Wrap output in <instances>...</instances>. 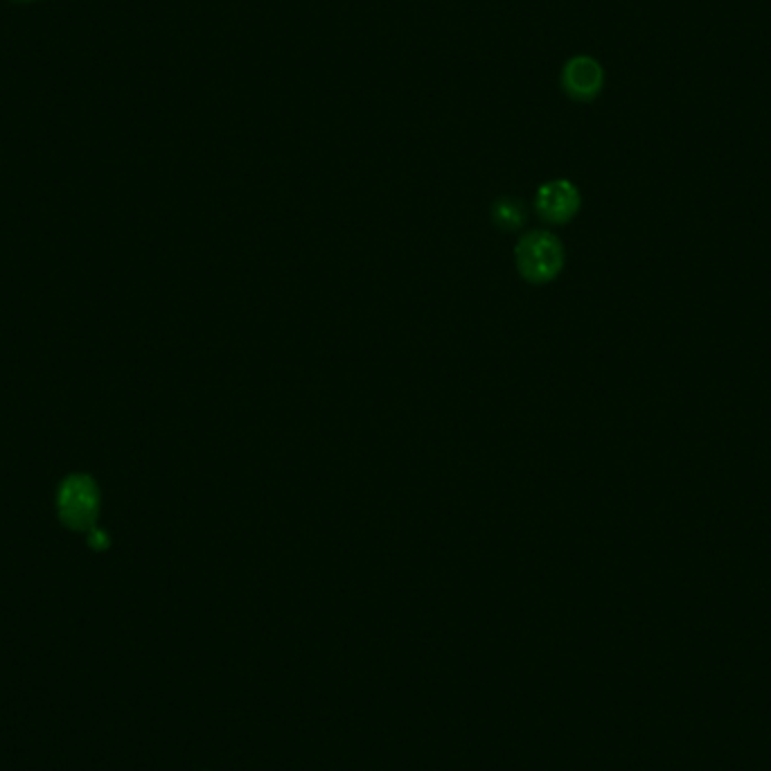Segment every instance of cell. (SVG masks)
Wrapping results in <instances>:
<instances>
[{
  "label": "cell",
  "mask_w": 771,
  "mask_h": 771,
  "mask_svg": "<svg viewBox=\"0 0 771 771\" xmlns=\"http://www.w3.org/2000/svg\"><path fill=\"white\" fill-rule=\"evenodd\" d=\"M515 257L521 275L530 282H548L564 266V248L548 231H533L521 237Z\"/></svg>",
  "instance_id": "cell-1"
},
{
  "label": "cell",
  "mask_w": 771,
  "mask_h": 771,
  "mask_svg": "<svg viewBox=\"0 0 771 771\" xmlns=\"http://www.w3.org/2000/svg\"><path fill=\"white\" fill-rule=\"evenodd\" d=\"M98 488L86 476H70L59 490V515L72 530H90L98 517Z\"/></svg>",
  "instance_id": "cell-2"
},
{
  "label": "cell",
  "mask_w": 771,
  "mask_h": 771,
  "mask_svg": "<svg viewBox=\"0 0 771 771\" xmlns=\"http://www.w3.org/2000/svg\"><path fill=\"white\" fill-rule=\"evenodd\" d=\"M605 84L603 66L587 55H577L564 64L562 86L577 103H592L598 98Z\"/></svg>",
  "instance_id": "cell-3"
},
{
  "label": "cell",
  "mask_w": 771,
  "mask_h": 771,
  "mask_svg": "<svg viewBox=\"0 0 771 771\" xmlns=\"http://www.w3.org/2000/svg\"><path fill=\"white\" fill-rule=\"evenodd\" d=\"M537 211L539 215L550 224H566L580 211V192L566 180L557 178L550 183H544L537 192Z\"/></svg>",
  "instance_id": "cell-4"
},
{
  "label": "cell",
  "mask_w": 771,
  "mask_h": 771,
  "mask_svg": "<svg viewBox=\"0 0 771 771\" xmlns=\"http://www.w3.org/2000/svg\"><path fill=\"white\" fill-rule=\"evenodd\" d=\"M492 217L497 222V226L501 228H519L521 222H524V208L519 202H513V199H501L495 204L492 208Z\"/></svg>",
  "instance_id": "cell-5"
},
{
  "label": "cell",
  "mask_w": 771,
  "mask_h": 771,
  "mask_svg": "<svg viewBox=\"0 0 771 771\" xmlns=\"http://www.w3.org/2000/svg\"><path fill=\"white\" fill-rule=\"evenodd\" d=\"M23 3H26V0H23Z\"/></svg>",
  "instance_id": "cell-6"
}]
</instances>
